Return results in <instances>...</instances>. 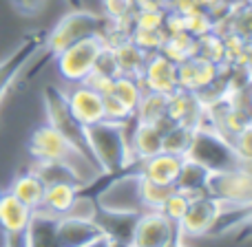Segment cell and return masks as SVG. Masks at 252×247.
<instances>
[{
    "instance_id": "44dd1931",
    "label": "cell",
    "mask_w": 252,
    "mask_h": 247,
    "mask_svg": "<svg viewBox=\"0 0 252 247\" xmlns=\"http://www.w3.org/2000/svg\"><path fill=\"white\" fill-rule=\"evenodd\" d=\"M80 188L73 186V183H53V186H44V196L42 203H40L38 210L51 214V217L60 219L66 214V210L71 208L75 194H78Z\"/></svg>"
},
{
    "instance_id": "6da1fadb",
    "label": "cell",
    "mask_w": 252,
    "mask_h": 247,
    "mask_svg": "<svg viewBox=\"0 0 252 247\" xmlns=\"http://www.w3.org/2000/svg\"><path fill=\"white\" fill-rule=\"evenodd\" d=\"M29 152L33 159H42V161H56L62 164L84 183L89 186L91 181H95L102 174L100 165L95 161H91L87 155L78 150L75 146H71L53 126L42 124L31 133L29 137Z\"/></svg>"
},
{
    "instance_id": "8fae6325",
    "label": "cell",
    "mask_w": 252,
    "mask_h": 247,
    "mask_svg": "<svg viewBox=\"0 0 252 247\" xmlns=\"http://www.w3.org/2000/svg\"><path fill=\"white\" fill-rule=\"evenodd\" d=\"M62 93H64V100L69 104V110L82 126H91L104 119V95H100L97 91L78 82L71 84Z\"/></svg>"
},
{
    "instance_id": "ffe728a7",
    "label": "cell",
    "mask_w": 252,
    "mask_h": 247,
    "mask_svg": "<svg viewBox=\"0 0 252 247\" xmlns=\"http://www.w3.org/2000/svg\"><path fill=\"white\" fill-rule=\"evenodd\" d=\"M56 217L42 212V210H33L29 225L25 232L27 247H60L56 236Z\"/></svg>"
},
{
    "instance_id": "d6a6232c",
    "label": "cell",
    "mask_w": 252,
    "mask_h": 247,
    "mask_svg": "<svg viewBox=\"0 0 252 247\" xmlns=\"http://www.w3.org/2000/svg\"><path fill=\"white\" fill-rule=\"evenodd\" d=\"M128 38L133 40L144 53H155V51H159L166 33H164V29H133Z\"/></svg>"
},
{
    "instance_id": "52a82bcc",
    "label": "cell",
    "mask_w": 252,
    "mask_h": 247,
    "mask_svg": "<svg viewBox=\"0 0 252 247\" xmlns=\"http://www.w3.org/2000/svg\"><path fill=\"white\" fill-rule=\"evenodd\" d=\"M104 47L106 44L102 40V35H91V38H84L80 42L66 47L64 51L56 55V64H58L60 75L69 84L82 82L93 71V66H95L97 57H100Z\"/></svg>"
},
{
    "instance_id": "5bb4252c",
    "label": "cell",
    "mask_w": 252,
    "mask_h": 247,
    "mask_svg": "<svg viewBox=\"0 0 252 247\" xmlns=\"http://www.w3.org/2000/svg\"><path fill=\"white\" fill-rule=\"evenodd\" d=\"M219 210V201L213 196H199V199L188 201V208L179 221L182 236H208V230L213 225Z\"/></svg>"
},
{
    "instance_id": "d590c367",
    "label": "cell",
    "mask_w": 252,
    "mask_h": 247,
    "mask_svg": "<svg viewBox=\"0 0 252 247\" xmlns=\"http://www.w3.org/2000/svg\"><path fill=\"white\" fill-rule=\"evenodd\" d=\"M186 208H188V199H186V196L179 194V192H173V194L164 201V205H161L159 212L164 214L168 221L179 223V221H182V217H184V212H186Z\"/></svg>"
},
{
    "instance_id": "8992f818",
    "label": "cell",
    "mask_w": 252,
    "mask_h": 247,
    "mask_svg": "<svg viewBox=\"0 0 252 247\" xmlns=\"http://www.w3.org/2000/svg\"><path fill=\"white\" fill-rule=\"evenodd\" d=\"M44 110H47V124L53 126L71 146H75L82 155H87L91 161V148H89V139H87V126H82L78 119L73 117V113L69 110V104L64 100V93L56 86H47L44 88Z\"/></svg>"
},
{
    "instance_id": "2e32d148",
    "label": "cell",
    "mask_w": 252,
    "mask_h": 247,
    "mask_svg": "<svg viewBox=\"0 0 252 247\" xmlns=\"http://www.w3.org/2000/svg\"><path fill=\"white\" fill-rule=\"evenodd\" d=\"M56 236L60 247H84L100 236H104L97 221H82V219L60 217L56 221Z\"/></svg>"
},
{
    "instance_id": "7c38bea8",
    "label": "cell",
    "mask_w": 252,
    "mask_h": 247,
    "mask_svg": "<svg viewBox=\"0 0 252 247\" xmlns=\"http://www.w3.org/2000/svg\"><path fill=\"white\" fill-rule=\"evenodd\" d=\"M184 157L179 155H170V152H157V155L148 157V159H139L133 161L126 170H133L139 177L148 179V181L161 183V186H173L175 179L179 174V168H182Z\"/></svg>"
},
{
    "instance_id": "484cf974",
    "label": "cell",
    "mask_w": 252,
    "mask_h": 247,
    "mask_svg": "<svg viewBox=\"0 0 252 247\" xmlns=\"http://www.w3.org/2000/svg\"><path fill=\"white\" fill-rule=\"evenodd\" d=\"M31 172L44 183V186H53V183H73V186L82 188L84 183L71 172L66 165L56 164V161H42V159H33Z\"/></svg>"
},
{
    "instance_id": "7402d4cb",
    "label": "cell",
    "mask_w": 252,
    "mask_h": 247,
    "mask_svg": "<svg viewBox=\"0 0 252 247\" xmlns=\"http://www.w3.org/2000/svg\"><path fill=\"white\" fill-rule=\"evenodd\" d=\"M111 51H113V57H115V64H118L120 75L139 78V73H142V69H144V62H146L148 53H144L130 38L120 40L118 44H113V47H111Z\"/></svg>"
},
{
    "instance_id": "d4e9b609",
    "label": "cell",
    "mask_w": 252,
    "mask_h": 247,
    "mask_svg": "<svg viewBox=\"0 0 252 247\" xmlns=\"http://www.w3.org/2000/svg\"><path fill=\"white\" fill-rule=\"evenodd\" d=\"M159 53L164 57H168L170 62L179 64V62L188 60V57H192L197 53V38H192L188 31L166 35L161 47H159Z\"/></svg>"
},
{
    "instance_id": "f35d334b",
    "label": "cell",
    "mask_w": 252,
    "mask_h": 247,
    "mask_svg": "<svg viewBox=\"0 0 252 247\" xmlns=\"http://www.w3.org/2000/svg\"><path fill=\"white\" fill-rule=\"evenodd\" d=\"M104 7L109 20H124V18L133 16L135 11L133 0H104Z\"/></svg>"
},
{
    "instance_id": "7bdbcfd3",
    "label": "cell",
    "mask_w": 252,
    "mask_h": 247,
    "mask_svg": "<svg viewBox=\"0 0 252 247\" xmlns=\"http://www.w3.org/2000/svg\"><path fill=\"white\" fill-rule=\"evenodd\" d=\"M182 239H184V236H182V234L173 236V241H170V243H168V245H166V247H177L179 243H182Z\"/></svg>"
},
{
    "instance_id": "ab89813d",
    "label": "cell",
    "mask_w": 252,
    "mask_h": 247,
    "mask_svg": "<svg viewBox=\"0 0 252 247\" xmlns=\"http://www.w3.org/2000/svg\"><path fill=\"white\" fill-rule=\"evenodd\" d=\"M11 7L16 9L20 16H38V13L44 11L47 7V0H11Z\"/></svg>"
},
{
    "instance_id": "4fadbf2b",
    "label": "cell",
    "mask_w": 252,
    "mask_h": 247,
    "mask_svg": "<svg viewBox=\"0 0 252 247\" xmlns=\"http://www.w3.org/2000/svg\"><path fill=\"white\" fill-rule=\"evenodd\" d=\"M219 78V64L192 55L177 64V88L190 93H201Z\"/></svg>"
},
{
    "instance_id": "bcb514c9",
    "label": "cell",
    "mask_w": 252,
    "mask_h": 247,
    "mask_svg": "<svg viewBox=\"0 0 252 247\" xmlns=\"http://www.w3.org/2000/svg\"><path fill=\"white\" fill-rule=\"evenodd\" d=\"M232 2H237V0H232Z\"/></svg>"
},
{
    "instance_id": "83f0119b",
    "label": "cell",
    "mask_w": 252,
    "mask_h": 247,
    "mask_svg": "<svg viewBox=\"0 0 252 247\" xmlns=\"http://www.w3.org/2000/svg\"><path fill=\"white\" fill-rule=\"evenodd\" d=\"M111 95H113L115 100H120L126 109H130L135 113V109H137L139 100H142V95H144V88H142V84H139L137 78H130V75H118V78L113 80Z\"/></svg>"
},
{
    "instance_id": "1f68e13d",
    "label": "cell",
    "mask_w": 252,
    "mask_h": 247,
    "mask_svg": "<svg viewBox=\"0 0 252 247\" xmlns=\"http://www.w3.org/2000/svg\"><path fill=\"white\" fill-rule=\"evenodd\" d=\"M97 212H100V208H97V201L93 199V196L84 194L82 190H78V194H75L73 203H71V208L66 210L64 217L82 219V221H95Z\"/></svg>"
},
{
    "instance_id": "f6af8a7d",
    "label": "cell",
    "mask_w": 252,
    "mask_h": 247,
    "mask_svg": "<svg viewBox=\"0 0 252 247\" xmlns=\"http://www.w3.org/2000/svg\"><path fill=\"white\" fill-rule=\"evenodd\" d=\"M177 247H188V245H184V243H179V245H177Z\"/></svg>"
},
{
    "instance_id": "f546056e",
    "label": "cell",
    "mask_w": 252,
    "mask_h": 247,
    "mask_svg": "<svg viewBox=\"0 0 252 247\" xmlns=\"http://www.w3.org/2000/svg\"><path fill=\"white\" fill-rule=\"evenodd\" d=\"M173 192H175L173 186H161V183L148 181V179H144V177H142V181H139V194H142L144 210H161L164 201L168 199Z\"/></svg>"
},
{
    "instance_id": "cb8c5ba5",
    "label": "cell",
    "mask_w": 252,
    "mask_h": 247,
    "mask_svg": "<svg viewBox=\"0 0 252 247\" xmlns=\"http://www.w3.org/2000/svg\"><path fill=\"white\" fill-rule=\"evenodd\" d=\"M9 192H11L20 203H25L29 210H38L40 203H42V196H44V183L29 170V172L18 174V177L13 179V183L9 186Z\"/></svg>"
},
{
    "instance_id": "e575fe53",
    "label": "cell",
    "mask_w": 252,
    "mask_h": 247,
    "mask_svg": "<svg viewBox=\"0 0 252 247\" xmlns=\"http://www.w3.org/2000/svg\"><path fill=\"white\" fill-rule=\"evenodd\" d=\"M166 9H148V11H133V29H161Z\"/></svg>"
},
{
    "instance_id": "3957f363",
    "label": "cell",
    "mask_w": 252,
    "mask_h": 247,
    "mask_svg": "<svg viewBox=\"0 0 252 247\" xmlns=\"http://www.w3.org/2000/svg\"><path fill=\"white\" fill-rule=\"evenodd\" d=\"M184 157L204 165L208 172H221V170L250 165V161H246L237 152L232 141H228L223 135H219L213 126H201V128L192 130L190 146H188Z\"/></svg>"
},
{
    "instance_id": "836d02e7",
    "label": "cell",
    "mask_w": 252,
    "mask_h": 247,
    "mask_svg": "<svg viewBox=\"0 0 252 247\" xmlns=\"http://www.w3.org/2000/svg\"><path fill=\"white\" fill-rule=\"evenodd\" d=\"M186 18V31L192 35V38H199V35H206L213 31V25L215 20L210 18V13L206 9H199V11H192L188 13Z\"/></svg>"
},
{
    "instance_id": "f1b7e54d",
    "label": "cell",
    "mask_w": 252,
    "mask_h": 247,
    "mask_svg": "<svg viewBox=\"0 0 252 247\" xmlns=\"http://www.w3.org/2000/svg\"><path fill=\"white\" fill-rule=\"evenodd\" d=\"M190 139H192V128L182 126V124H173L161 135V150L170 152V155L184 157L188 146H190Z\"/></svg>"
},
{
    "instance_id": "603a6c76",
    "label": "cell",
    "mask_w": 252,
    "mask_h": 247,
    "mask_svg": "<svg viewBox=\"0 0 252 247\" xmlns=\"http://www.w3.org/2000/svg\"><path fill=\"white\" fill-rule=\"evenodd\" d=\"M250 208H252V205L223 203V201H219L217 217H215L213 225H210V230H208V236L226 234V232H230L232 227L248 225V221H250Z\"/></svg>"
},
{
    "instance_id": "e0dca14e",
    "label": "cell",
    "mask_w": 252,
    "mask_h": 247,
    "mask_svg": "<svg viewBox=\"0 0 252 247\" xmlns=\"http://www.w3.org/2000/svg\"><path fill=\"white\" fill-rule=\"evenodd\" d=\"M208 177H210V172L204 165H199L184 157L182 168H179V174H177V179H175L173 188H175V192L184 194L188 201L199 199V196L208 194Z\"/></svg>"
},
{
    "instance_id": "5b68a950",
    "label": "cell",
    "mask_w": 252,
    "mask_h": 247,
    "mask_svg": "<svg viewBox=\"0 0 252 247\" xmlns=\"http://www.w3.org/2000/svg\"><path fill=\"white\" fill-rule=\"evenodd\" d=\"M139 177L133 170H124L120 174H113L109 181L97 192L95 201L97 208L104 212H120V214H142L144 203L139 194Z\"/></svg>"
},
{
    "instance_id": "ee69618b",
    "label": "cell",
    "mask_w": 252,
    "mask_h": 247,
    "mask_svg": "<svg viewBox=\"0 0 252 247\" xmlns=\"http://www.w3.org/2000/svg\"><path fill=\"white\" fill-rule=\"evenodd\" d=\"M69 4H73L75 9H80V0H69Z\"/></svg>"
},
{
    "instance_id": "8d00e7d4",
    "label": "cell",
    "mask_w": 252,
    "mask_h": 247,
    "mask_svg": "<svg viewBox=\"0 0 252 247\" xmlns=\"http://www.w3.org/2000/svg\"><path fill=\"white\" fill-rule=\"evenodd\" d=\"M133 117V110L126 109L120 100H115L113 95H104V119L109 122H118V124H126Z\"/></svg>"
},
{
    "instance_id": "9c48e42d",
    "label": "cell",
    "mask_w": 252,
    "mask_h": 247,
    "mask_svg": "<svg viewBox=\"0 0 252 247\" xmlns=\"http://www.w3.org/2000/svg\"><path fill=\"white\" fill-rule=\"evenodd\" d=\"M177 234H182L179 223L168 221L159 210H144L137 214L128 247H166Z\"/></svg>"
},
{
    "instance_id": "4dcf8cb0",
    "label": "cell",
    "mask_w": 252,
    "mask_h": 247,
    "mask_svg": "<svg viewBox=\"0 0 252 247\" xmlns=\"http://www.w3.org/2000/svg\"><path fill=\"white\" fill-rule=\"evenodd\" d=\"M195 55L213 62V64H223L226 62V49H223V38L215 31L197 38V53Z\"/></svg>"
},
{
    "instance_id": "9a60e30c",
    "label": "cell",
    "mask_w": 252,
    "mask_h": 247,
    "mask_svg": "<svg viewBox=\"0 0 252 247\" xmlns=\"http://www.w3.org/2000/svg\"><path fill=\"white\" fill-rule=\"evenodd\" d=\"M44 47V35L33 33L7 57V60L0 62V102H2L4 93L11 88V84L16 82V78L20 75V71L27 66V62L35 55V51Z\"/></svg>"
},
{
    "instance_id": "60d3db41",
    "label": "cell",
    "mask_w": 252,
    "mask_h": 247,
    "mask_svg": "<svg viewBox=\"0 0 252 247\" xmlns=\"http://www.w3.org/2000/svg\"><path fill=\"white\" fill-rule=\"evenodd\" d=\"M135 11H148V9H168V0H133Z\"/></svg>"
},
{
    "instance_id": "30bf717a",
    "label": "cell",
    "mask_w": 252,
    "mask_h": 247,
    "mask_svg": "<svg viewBox=\"0 0 252 247\" xmlns=\"http://www.w3.org/2000/svg\"><path fill=\"white\" fill-rule=\"evenodd\" d=\"M137 80L144 91L170 95L173 91H177V64L164 57L159 51L148 53Z\"/></svg>"
},
{
    "instance_id": "4316f807",
    "label": "cell",
    "mask_w": 252,
    "mask_h": 247,
    "mask_svg": "<svg viewBox=\"0 0 252 247\" xmlns=\"http://www.w3.org/2000/svg\"><path fill=\"white\" fill-rule=\"evenodd\" d=\"M166 97L161 93L144 91L142 100H139L137 109H135L133 117L139 124H159L166 117Z\"/></svg>"
},
{
    "instance_id": "7a4b0ae2",
    "label": "cell",
    "mask_w": 252,
    "mask_h": 247,
    "mask_svg": "<svg viewBox=\"0 0 252 247\" xmlns=\"http://www.w3.org/2000/svg\"><path fill=\"white\" fill-rule=\"evenodd\" d=\"M128 122L118 124L102 119L97 124L87 126L89 148H91V155L102 172L120 174L133 164L128 150Z\"/></svg>"
},
{
    "instance_id": "ac0fdd59",
    "label": "cell",
    "mask_w": 252,
    "mask_h": 247,
    "mask_svg": "<svg viewBox=\"0 0 252 247\" xmlns=\"http://www.w3.org/2000/svg\"><path fill=\"white\" fill-rule=\"evenodd\" d=\"M33 210L16 199L9 190H0V227L4 234H22L27 232Z\"/></svg>"
},
{
    "instance_id": "277c9868",
    "label": "cell",
    "mask_w": 252,
    "mask_h": 247,
    "mask_svg": "<svg viewBox=\"0 0 252 247\" xmlns=\"http://www.w3.org/2000/svg\"><path fill=\"white\" fill-rule=\"evenodd\" d=\"M106 29H109V18H100L91 11H84V9H73L62 20H58L56 27L44 35L42 49L47 55L40 60V66L80 40L91 38V35H104Z\"/></svg>"
},
{
    "instance_id": "ba28073f",
    "label": "cell",
    "mask_w": 252,
    "mask_h": 247,
    "mask_svg": "<svg viewBox=\"0 0 252 247\" xmlns=\"http://www.w3.org/2000/svg\"><path fill=\"white\" fill-rule=\"evenodd\" d=\"M208 196L223 203L252 205V174L250 165L210 172L208 177Z\"/></svg>"
},
{
    "instance_id": "b9f144b4",
    "label": "cell",
    "mask_w": 252,
    "mask_h": 247,
    "mask_svg": "<svg viewBox=\"0 0 252 247\" xmlns=\"http://www.w3.org/2000/svg\"><path fill=\"white\" fill-rule=\"evenodd\" d=\"M84 247H122V245H118V243H113V241L109 239V236H100L97 241H93V243H89V245H84Z\"/></svg>"
},
{
    "instance_id": "74e56055",
    "label": "cell",
    "mask_w": 252,
    "mask_h": 247,
    "mask_svg": "<svg viewBox=\"0 0 252 247\" xmlns=\"http://www.w3.org/2000/svg\"><path fill=\"white\" fill-rule=\"evenodd\" d=\"M113 80L115 78H111V75H106V73H102V71L93 69L91 73L82 80V84H84V86H89V88H93V91H97L100 95H109L111 88H113Z\"/></svg>"
},
{
    "instance_id": "d6986e66",
    "label": "cell",
    "mask_w": 252,
    "mask_h": 247,
    "mask_svg": "<svg viewBox=\"0 0 252 247\" xmlns=\"http://www.w3.org/2000/svg\"><path fill=\"white\" fill-rule=\"evenodd\" d=\"M95 221L113 243H118L122 247L130 245V236H133L137 214H120V212H104V210H100Z\"/></svg>"
}]
</instances>
